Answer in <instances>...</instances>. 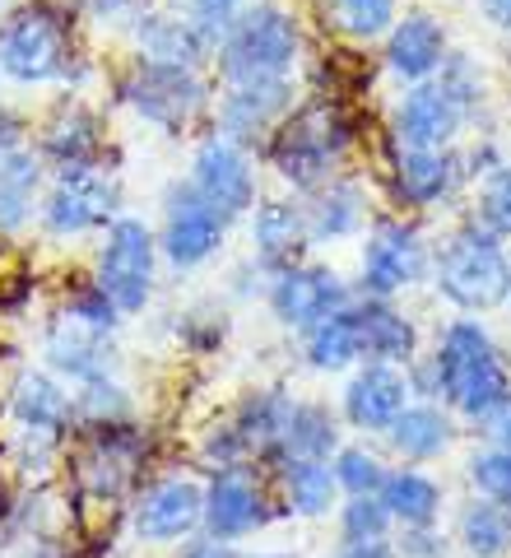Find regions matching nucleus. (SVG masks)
<instances>
[{"label": "nucleus", "instance_id": "nucleus-1", "mask_svg": "<svg viewBox=\"0 0 511 558\" xmlns=\"http://www.w3.org/2000/svg\"><path fill=\"white\" fill-rule=\"evenodd\" d=\"M358 149H363V121L354 102L303 89L297 108L279 121V131L260 145L256 159L260 168H270V178L289 196H307V191L349 172Z\"/></svg>", "mask_w": 511, "mask_h": 558}, {"label": "nucleus", "instance_id": "nucleus-2", "mask_svg": "<svg viewBox=\"0 0 511 558\" xmlns=\"http://www.w3.org/2000/svg\"><path fill=\"white\" fill-rule=\"evenodd\" d=\"M98 75L84 47V24L65 0H24L0 20V80L14 89L80 94Z\"/></svg>", "mask_w": 511, "mask_h": 558}, {"label": "nucleus", "instance_id": "nucleus-3", "mask_svg": "<svg viewBox=\"0 0 511 558\" xmlns=\"http://www.w3.org/2000/svg\"><path fill=\"white\" fill-rule=\"evenodd\" d=\"M423 359L437 377V400L470 428H484L511 400V359L484 317L455 312L451 322L437 326Z\"/></svg>", "mask_w": 511, "mask_h": 558}, {"label": "nucleus", "instance_id": "nucleus-4", "mask_svg": "<svg viewBox=\"0 0 511 558\" xmlns=\"http://www.w3.org/2000/svg\"><path fill=\"white\" fill-rule=\"evenodd\" d=\"M108 89L117 108L131 121H139V126H149L158 135H196V131H209L219 84L209 70L163 65L126 51L117 70H108Z\"/></svg>", "mask_w": 511, "mask_h": 558}, {"label": "nucleus", "instance_id": "nucleus-5", "mask_svg": "<svg viewBox=\"0 0 511 558\" xmlns=\"http://www.w3.org/2000/svg\"><path fill=\"white\" fill-rule=\"evenodd\" d=\"M65 484L80 508H108L126 517V502L149 470V428L145 424H102L75 428L65 442Z\"/></svg>", "mask_w": 511, "mask_h": 558}, {"label": "nucleus", "instance_id": "nucleus-6", "mask_svg": "<svg viewBox=\"0 0 511 558\" xmlns=\"http://www.w3.org/2000/svg\"><path fill=\"white\" fill-rule=\"evenodd\" d=\"M428 284L461 317H488V312L507 307V289H511L507 238L488 233L479 219H461L442 242H433Z\"/></svg>", "mask_w": 511, "mask_h": 558}, {"label": "nucleus", "instance_id": "nucleus-7", "mask_svg": "<svg viewBox=\"0 0 511 558\" xmlns=\"http://www.w3.org/2000/svg\"><path fill=\"white\" fill-rule=\"evenodd\" d=\"M307 20L279 0H256L215 47L209 75L215 84L238 80H303L307 65Z\"/></svg>", "mask_w": 511, "mask_h": 558}, {"label": "nucleus", "instance_id": "nucleus-8", "mask_svg": "<svg viewBox=\"0 0 511 558\" xmlns=\"http://www.w3.org/2000/svg\"><path fill=\"white\" fill-rule=\"evenodd\" d=\"M433 275V238L423 229V219L396 215L386 209L367 223L358 238V266H354V289L358 299H404L428 284Z\"/></svg>", "mask_w": 511, "mask_h": 558}, {"label": "nucleus", "instance_id": "nucleus-9", "mask_svg": "<svg viewBox=\"0 0 511 558\" xmlns=\"http://www.w3.org/2000/svg\"><path fill=\"white\" fill-rule=\"evenodd\" d=\"M158 275H163V256H158V233L149 219L121 215L94 242L89 279L121 307V317H145L158 299Z\"/></svg>", "mask_w": 511, "mask_h": 558}, {"label": "nucleus", "instance_id": "nucleus-10", "mask_svg": "<svg viewBox=\"0 0 511 558\" xmlns=\"http://www.w3.org/2000/svg\"><path fill=\"white\" fill-rule=\"evenodd\" d=\"M126 186L117 168H61L47 178L38 205V233L61 247L75 242H98L112 219L126 215Z\"/></svg>", "mask_w": 511, "mask_h": 558}, {"label": "nucleus", "instance_id": "nucleus-11", "mask_svg": "<svg viewBox=\"0 0 511 558\" xmlns=\"http://www.w3.org/2000/svg\"><path fill=\"white\" fill-rule=\"evenodd\" d=\"M121 526L139 549H182L205 526V475L196 470L145 475V484L126 502Z\"/></svg>", "mask_w": 511, "mask_h": 558}, {"label": "nucleus", "instance_id": "nucleus-12", "mask_svg": "<svg viewBox=\"0 0 511 558\" xmlns=\"http://www.w3.org/2000/svg\"><path fill=\"white\" fill-rule=\"evenodd\" d=\"M158 205H163V215H158L154 233H158V256H163V270L196 275L205 266H215L238 223L228 215H219V209L209 205L186 178H172L163 186V201H158Z\"/></svg>", "mask_w": 511, "mask_h": 558}, {"label": "nucleus", "instance_id": "nucleus-13", "mask_svg": "<svg viewBox=\"0 0 511 558\" xmlns=\"http://www.w3.org/2000/svg\"><path fill=\"white\" fill-rule=\"evenodd\" d=\"M470 186L465 172V154L455 149H400L386 145V163H381V196L396 215H437L442 205H451L461 191Z\"/></svg>", "mask_w": 511, "mask_h": 558}, {"label": "nucleus", "instance_id": "nucleus-14", "mask_svg": "<svg viewBox=\"0 0 511 558\" xmlns=\"http://www.w3.org/2000/svg\"><path fill=\"white\" fill-rule=\"evenodd\" d=\"M186 182L233 223H242L260 205V196H266V172H260V159L246 145H238V140H228L219 131H200L196 135L191 159H186Z\"/></svg>", "mask_w": 511, "mask_h": 558}, {"label": "nucleus", "instance_id": "nucleus-15", "mask_svg": "<svg viewBox=\"0 0 511 558\" xmlns=\"http://www.w3.org/2000/svg\"><path fill=\"white\" fill-rule=\"evenodd\" d=\"M275 521H284L275 502V488L266 465H233L205 475V526L200 535L228 539V545H246V539L266 535Z\"/></svg>", "mask_w": 511, "mask_h": 558}, {"label": "nucleus", "instance_id": "nucleus-16", "mask_svg": "<svg viewBox=\"0 0 511 558\" xmlns=\"http://www.w3.org/2000/svg\"><path fill=\"white\" fill-rule=\"evenodd\" d=\"M358 299L354 279H349L334 260H297V266H284L270 275V289H266V312L284 326V330H307L316 326L330 312H340Z\"/></svg>", "mask_w": 511, "mask_h": 558}, {"label": "nucleus", "instance_id": "nucleus-17", "mask_svg": "<svg viewBox=\"0 0 511 558\" xmlns=\"http://www.w3.org/2000/svg\"><path fill=\"white\" fill-rule=\"evenodd\" d=\"M297 98H303V80H238V84H219L215 94V112H209V131H219L228 140H238L252 154L279 131Z\"/></svg>", "mask_w": 511, "mask_h": 558}, {"label": "nucleus", "instance_id": "nucleus-18", "mask_svg": "<svg viewBox=\"0 0 511 558\" xmlns=\"http://www.w3.org/2000/svg\"><path fill=\"white\" fill-rule=\"evenodd\" d=\"M38 349H42V368L51 377H61L65 387H84V381H98V377H121V368H126V354H121L117 336L75 322L61 307L47 317Z\"/></svg>", "mask_w": 511, "mask_h": 558}, {"label": "nucleus", "instance_id": "nucleus-19", "mask_svg": "<svg viewBox=\"0 0 511 558\" xmlns=\"http://www.w3.org/2000/svg\"><path fill=\"white\" fill-rule=\"evenodd\" d=\"M33 149L42 154L51 172H61V168H112L108 163V154H112L108 121H102V112L80 94L57 98V108L38 121Z\"/></svg>", "mask_w": 511, "mask_h": 558}, {"label": "nucleus", "instance_id": "nucleus-20", "mask_svg": "<svg viewBox=\"0 0 511 558\" xmlns=\"http://www.w3.org/2000/svg\"><path fill=\"white\" fill-rule=\"evenodd\" d=\"M414 400L410 391V373L396 363H358L354 373H344L334 410H340L344 428L354 438H386V428L404 414V405Z\"/></svg>", "mask_w": 511, "mask_h": 558}, {"label": "nucleus", "instance_id": "nucleus-21", "mask_svg": "<svg viewBox=\"0 0 511 558\" xmlns=\"http://www.w3.org/2000/svg\"><path fill=\"white\" fill-rule=\"evenodd\" d=\"M470 135V121L455 102L437 89V80L396 89L386 108V145L400 149H455Z\"/></svg>", "mask_w": 511, "mask_h": 558}, {"label": "nucleus", "instance_id": "nucleus-22", "mask_svg": "<svg viewBox=\"0 0 511 558\" xmlns=\"http://www.w3.org/2000/svg\"><path fill=\"white\" fill-rule=\"evenodd\" d=\"M451 57V28L437 10H400L396 28L381 38V75L396 84V89H410V84H428L437 80V70Z\"/></svg>", "mask_w": 511, "mask_h": 558}, {"label": "nucleus", "instance_id": "nucleus-23", "mask_svg": "<svg viewBox=\"0 0 511 558\" xmlns=\"http://www.w3.org/2000/svg\"><path fill=\"white\" fill-rule=\"evenodd\" d=\"M242 233H246V256H252L256 266H266L270 275L284 266H297V260H307L316 252L303 196H289V191L260 196V205L242 219Z\"/></svg>", "mask_w": 511, "mask_h": 558}, {"label": "nucleus", "instance_id": "nucleus-24", "mask_svg": "<svg viewBox=\"0 0 511 558\" xmlns=\"http://www.w3.org/2000/svg\"><path fill=\"white\" fill-rule=\"evenodd\" d=\"M307 209V229H312V247H334V242H358L373 223V186H367L354 168L330 178L326 186H316L303 196Z\"/></svg>", "mask_w": 511, "mask_h": 558}, {"label": "nucleus", "instance_id": "nucleus-25", "mask_svg": "<svg viewBox=\"0 0 511 558\" xmlns=\"http://www.w3.org/2000/svg\"><path fill=\"white\" fill-rule=\"evenodd\" d=\"M131 57L163 61V65H186V70H209L215 65V47L200 38V28L182 20L172 5H145L126 28Z\"/></svg>", "mask_w": 511, "mask_h": 558}, {"label": "nucleus", "instance_id": "nucleus-26", "mask_svg": "<svg viewBox=\"0 0 511 558\" xmlns=\"http://www.w3.org/2000/svg\"><path fill=\"white\" fill-rule=\"evenodd\" d=\"M455 442H461V418L442 400H410L381 438L386 457L396 465H437L451 457Z\"/></svg>", "mask_w": 511, "mask_h": 558}, {"label": "nucleus", "instance_id": "nucleus-27", "mask_svg": "<svg viewBox=\"0 0 511 558\" xmlns=\"http://www.w3.org/2000/svg\"><path fill=\"white\" fill-rule=\"evenodd\" d=\"M266 475L284 521H326L344 498L340 484H334L330 461H316V457H284L266 465Z\"/></svg>", "mask_w": 511, "mask_h": 558}, {"label": "nucleus", "instance_id": "nucleus-28", "mask_svg": "<svg viewBox=\"0 0 511 558\" xmlns=\"http://www.w3.org/2000/svg\"><path fill=\"white\" fill-rule=\"evenodd\" d=\"M354 317H358V336H363V363H410L428 349V336L414 312H404L396 299H354Z\"/></svg>", "mask_w": 511, "mask_h": 558}, {"label": "nucleus", "instance_id": "nucleus-29", "mask_svg": "<svg viewBox=\"0 0 511 558\" xmlns=\"http://www.w3.org/2000/svg\"><path fill=\"white\" fill-rule=\"evenodd\" d=\"M297 405V391L289 387H252L233 400L228 410V424L238 428V438L246 447V457L256 465H270L284 447V433H289V418Z\"/></svg>", "mask_w": 511, "mask_h": 558}, {"label": "nucleus", "instance_id": "nucleus-30", "mask_svg": "<svg viewBox=\"0 0 511 558\" xmlns=\"http://www.w3.org/2000/svg\"><path fill=\"white\" fill-rule=\"evenodd\" d=\"M5 414L14 428H33V433H75V396L61 377H51L47 368H24L14 373L10 396H5Z\"/></svg>", "mask_w": 511, "mask_h": 558}, {"label": "nucleus", "instance_id": "nucleus-31", "mask_svg": "<svg viewBox=\"0 0 511 558\" xmlns=\"http://www.w3.org/2000/svg\"><path fill=\"white\" fill-rule=\"evenodd\" d=\"M47 178L51 168L28 140L14 145L10 154H0V238H20L24 229L38 223Z\"/></svg>", "mask_w": 511, "mask_h": 558}, {"label": "nucleus", "instance_id": "nucleus-32", "mask_svg": "<svg viewBox=\"0 0 511 558\" xmlns=\"http://www.w3.org/2000/svg\"><path fill=\"white\" fill-rule=\"evenodd\" d=\"M377 498L386 502L396 531H410V526H442V512H447V484L433 475L428 465H391L386 480L377 488Z\"/></svg>", "mask_w": 511, "mask_h": 558}, {"label": "nucleus", "instance_id": "nucleus-33", "mask_svg": "<svg viewBox=\"0 0 511 558\" xmlns=\"http://www.w3.org/2000/svg\"><path fill=\"white\" fill-rule=\"evenodd\" d=\"M297 359L303 368L316 377H344L363 363V336H358V317H354V303L330 312L316 326L297 330Z\"/></svg>", "mask_w": 511, "mask_h": 558}, {"label": "nucleus", "instance_id": "nucleus-34", "mask_svg": "<svg viewBox=\"0 0 511 558\" xmlns=\"http://www.w3.org/2000/svg\"><path fill=\"white\" fill-rule=\"evenodd\" d=\"M400 0H316V28L340 47H381L400 20Z\"/></svg>", "mask_w": 511, "mask_h": 558}, {"label": "nucleus", "instance_id": "nucleus-35", "mask_svg": "<svg viewBox=\"0 0 511 558\" xmlns=\"http://www.w3.org/2000/svg\"><path fill=\"white\" fill-rule=\"evenodd\" d=\"M344 433L349 428H344V418H340V410H334L330 400H321V396H297L293 418H289V433H284V447H279L275 461H284V457L330 461L334 451L344 447Z\"/></svg>", "mask_w": 511, "mask_h": 558}, {"label": "nucleus", "instance_id": "nucleus-36", "mask_svg": "<svg viewBox=\"0 0 511 558\" xmlns=\"http://www.w3.org/2000/svg\"><path fill=\"white\" fill-rule=\"evenodd\" d=\"M451 539L465 558H511V502H461Z\"/></svg>", "mask_w": 511, "mask_h": 558}, {"label": "nucleus", "instance_id": "nucleus-37", "mask_svg": "<svg viewBox=\"0 0 511 558\" xmlns=\"http://www.w3.org/2000/svg\"><path fill=\"white\" fill-rule=\"evenodd\" d=\"M70 396H75V428L139 424V400L121 377L84 381V387H70Z\"/></svg>", "mask_w": 511, "mask_h": 558}, {"label": "nucleus", "instance_id": "nucleus-38", "mask_svg": "<svg viewBox=\"0 0 511 558\" xmlns=\"http://www.w3.org/2000/svg\"><path fill=\"white\" fill-rule=\"evenodd\" d=\"M437 89H442L455 108L465 112V121L474 126V121L488 117V102H492V84H488V70L479 57H470V51H455L442 61V70H437Z\"/></svg>", "mask_w": 511, "mask_h": 558}, {"label": "nucleus", "instance_id": "nucleus-39", "mask_svg": "<svg viewBox=\"0 0 511 558\" xmlns=\"http://www.w3.org/2000/svg\"><path fill=\"white\" fill-rule=\"evenodd\" d=\"M396 461L386 457V447L377 438H344V447L330 457V470H334V484H340V494H377L386 470Z\"/></svg>", "mask_w": 511, "mask_h": 558}, {"label": "nucleus", "instance_id": "nucleus-40", "mask_svg": "<svg viewBox=\"0 0 511 558\" xmlns=\"http://www.w3.org/2000/svg\"><path fill=\"white\" fill-rule=\"evenodd\" d=\"M334 545H381L396 535V521L377 494H349L334 508Z\"/></svg>", "mask_w": 511, "mask_h": 558}, {"label": "nucleus", "instance_id": "nucleus-41", "mask_svg": "<svg viewBox=\"0 0 511 558\" xmlns=\"http://www.w3.org/2000/svg\"><path fill=\"white\" fill-rule=\"evenodd\" d=\"M228 330H233V317H228V307L223 303H191L182 317H178V340L186 354H219L223 340H228Z\"/></svg>", "mask_w": 511, "mask_h": 558}, {"label": "nucleus", "instance_id": "nucleus-42", "mask_svg": "<svg viewBox=\"0 0 511 558\" xmlns=\"http://www.w3.org/2000/svg\"><path fill=\"white\" fill-rule=\"evenodd\" d=\"M465 484L470 498H488V502H511V451L502 447H474L465 457Z\"/></svg>", "mask_w": 511, "mask_h": 558}, {"label": "nucleus", "instance_id": "nucleus-43", "mask_svg": "<svg viewBox=\"0 0 511 558\" xmlns=\"http://www.w3.org/2000/svg\"><path fill=\"white\" fill-rule=\"evenodd\" d=\"M470 219H479L488 233H498V238L511 242V159L502 168H492L488 178L474 182Z\"/></svg>", "mask_w": 511, "mask_h": 558}, {"label": "nucleus", "instance_id": "nucleus-44", "mask_svg": "<svg viewBox=\"0 0 511 558\" xmlns=\"http://www.w3.org/2000/svg\"><path fill=\"white\" fill-rule=\"evenodd\" d=\"M172 10L182 14V20H191L200 28V38L209 43V47H219L223 38H228V28H233L246 10L256 5V0H168Z\"/></svg>", "mask_w": 511, "mask_h": 558}, {"label": "nucleus", "instance_id": "nucleus-45", "mask_svg": "<svg viewBox=\"0 0 511 558\" xmlns=\"http://www.w3.org/2000/svg\"><path fill=\"white\" fill-rule=\"evenodd\" d=\"M61 312H70L75 322H84V326H94V330H108V336H121V326H126V317H121V307L102 293L89 275L80 279L75 289H65V303H61Z\"/></svg>", "mask_w": 511, "mask_h": 558}, {"label": "nucleus", "instance_id": "nucleus-46", "mask_svg": "<svg viewBox=\"0 0 511 558\" xmlns=\"http://www.w3.org/2000/svg\"><path fill=\"white\" fill-rule=\"evenodd\" d=\"M70 10H75V20L94 33H121L126 38V28L139 10H145V0H65Z\"/></svg>", "mask_w": 511, "mask_h": 558}, {"label": "nucleus", "instance_id": "nucleus-47", "mask_svg": "<svg viewBox=\"0 0 511 558\" xmlns=\"http://www.w3.org/2000/svg\"><path fill=\"white\" fill-rule=\"evenodd\" d=\"M391 545L400 558H451L455 539L442 526H410V531H396Z\"/></svg>", "mask_w": 511, "mask_h": 558}, {"label": "nucleus", "instance_id": "nucleus-48", "mask_svg": "<svg viewBox=\"0 0 511 558\" xmlns=\"http://www.w3.org/2000/svg\"><path fill=\"white\" fill-rule=\"evenodd\" d=\"M172 558H297L293 549H252V545H228V539L196 535L182 549H172Z\"/></svg>", "mask_w": 511, "mask_h": 558}, {"label": "nucleus", "instance_id": "nucleus-49", "mask_svg": "<svg viewBox=\"0 0 511 558\" xmlns=\"http://www.w3.org/2000/svg\"><path fill=\"white\" fill-rule=\"evenodd\" d=\"M266 289H270V270L256 266L252 256H242L238 266L228 270V284H223L228 299H260V303H266Z\"/></svg>", "mask_w": 511, "mask_h": 558}, {"label": "nucleus", "instance_id": "nucleus-50", "mask_svg": "<svg viewBox=\"0 0 511 558\" xmlns=\"http://www.w3.org/2000/svg\"><path fill=\"white\" fill-rule=\"evenodd\" d=\"M479 433H484V438H488L492 447H502V451H511V400H507V405H502L498 414H492V418H488V424H484Z\"/></svg>", "mask_w": 511, "mask_h": 558}, {"label": "nucleus", "instance_id": "nucleus-51", "mask_svg": "<svg viewBox=\"0 0 511 558\" xmlns=\"http://www.w3.org/2000/svg\"><path fill=\"white\" fill-rule=\"evenodd\" d=\"M14 145H24V117H14L5 102H0V154H10Z\"/></svg>", "mask_w": 511, "mask_h": 558}, {"label": "nucleus", "instance_id": "nucleus-52", "mask_svg": "<svg viewBox=\"0 0 511 558\" xmlns=\"http://www.w3.org/2000/svg\"><path fill=\"white\" fill-rule=\"evenodd\" d=\"M326 558H400L391 539H381V545H334V554Z\"/></svg>", "mask_w": 511, "mask_h": 558}, {"label": "nucleus", "instance_id": "nucleus-53", "mask_svg": "<svg viewBox=\"0 0 511 558\" xmlns=\"http://www.w3.org/2000/svg\"><path fill=\"white\" fill-rule=\"evenodd\" d=\"M479 14L498 33H507V38H511V0H479Z\"/></svg>", "mask_w": 511, "mask_h": 558}, {"label": "nucleus", "instance_id": "nucleus-54", "mask_svg": "<svg viewBox=\"0 0 511 558\" xmlns=\"http://www.w3.org/2000/svg\"><path fill=\"white\" fill-rule=\"evenodd\" d=\"M507 70H511V38H507Z\"/></svg>", "mask_w": 511, "mask_h": 558}]
</instances>
